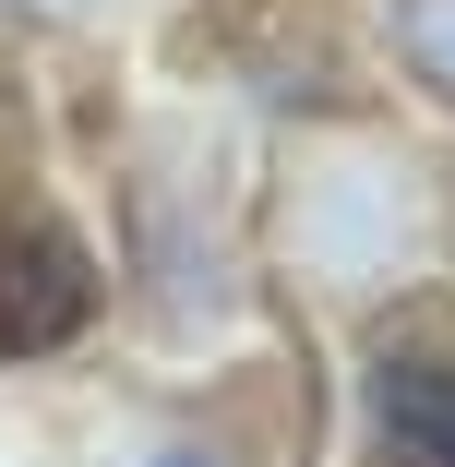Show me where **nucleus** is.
<instances>
[{"mask_svg": "<svg viewBox=\"0 0 455 467\" xmlns=\"http://www.w3.org/2000/svg\"><path fill=\"white\" fill-rule=\"evenodd\" d=\"M408 228H419V192H408V168H396L384 144H312V156L276 180V240H288V264L336 275V288L384 275Z\"/></svg>", "mask_w": 455, "mask_h": 467, "instance_id": "nucleus-1", "label": "nucleus"}, {"mask_svg": "<svg viewBox=\"0 0 455 467\" xmlns=\"http://www.w3.org/2000/svg\"><path fill=\"white\" fill-rule=\"evenodd\" d=\"M84 324H97V264H84V240L48 228V216L0 228V359H48Z\"/></svg>", "mask_w": 455, "mask_h": 467, "instance_id": "nucleus-2", "label": "nucleus"}, {"mask_svg": "<svg viewBox=\"0 0 455 467\" xmlns=\"http://www.w3.org/2000/svg\"><path fill=\"white\" fill-rule=\"evenodd\" d=\"M372 408H384V431H396L408 455L455 467V348H384Z\"/></svg>", "mask_w": 455, "mask_h": 467, "instance_id": "nucleus-3", "label": "nucleus"}, {"mask_svg": "<svg viewBox=\"0 0 455 467\" xmlns=\"http://www.w3.org/2000/svg\"><path fill=\"white\" fill-rule=\"evenodd\" d=\"M396 60L431 97H455V0H396Z\"/></svg>", "mask_w": 455, "mask_h": 467, "instance_id": "nucleus-4", "label": "nucleus"}, {"mask_svg": "<svg viewBox=\"0 0 455 467\" xmlns=\"http://www.w3.org/2000/svg\"><path fill=\"white\" fill-rule=\"evenodd\" d=\"M132 467H228V455H216V443H144Z\"/></svg>", "mask_w": 455, "mask_h": 467, "instance_id": "nucleus-5", "label": "nucleus"}, {"mask_svg": "<svg viewBox=\"0 0 455 467\" xmlns=\"http://www.w3.org/2000/svg\"><path fill=\"white\" fill-rule=\"evenodd\" d=\"M25 13H109V0H25Z\"/></svg>", "mask_w": 455, "mask_h": 467, "instance_id": "nucleus-6", "label": "nucleus"}]
</instances>
